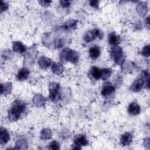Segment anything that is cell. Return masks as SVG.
<instances>
[{
    "instance_id": "obj_22",
    "label": "cell",
    "mask_w": 150,
    "mask_h": 150,
    "mask_svg": "<svg viewBox=\"0 0 150 150\" xmlns=\"http://www.w3.org/2000/svg\"><path fill=\"white\" fill-rule=\"evenodd\" d=\"M90 5H91L92 6L96 8L97 6V5H98V1H90Z\"/></svg>"
},
{
    "instance_id": "obj_3",
    "label": "cell",
    "mask_w": 150,
    "mask_h": 150,
    "mask_svg": "<svg viewBox=\"0 0 150 150\" xmlns=\"http://www.w3.org/2000/svg\"><path fill=\"white\" fill-rule=\"evenodd\" d=\"M112 56L115 60V61L118 63L121 64L122 61L124 60L123 59V55H122V49L119 46H115V47L112 48V50L111 52Z\"/></svg>"
},
{
    "instance_id": "obj_16",
    "label": "cell",
    "mask_w": 150,
    "mask_h": 150,
    "mask_svg": "<svg viewBox=\"0 0 150 150\" xmlns=\"http://www.w3.org/2000/svg\"><path fill=\"white\" fill-rule=\"evenodd\" d=\"M13 49L17 52H23L25 50V46L21 42H15L13 43Z\"/></svg>"
},
{
    "instance_id": "obj_15",
    "label": "cell",
    "mask_w": 150,
    "mask_h": 150,
    "mask_svg": "<svg viewBox=\"0 0 150 150\" xmlns=\"http://www.w3.org/2000/svg\"><path fill=\"white\" fill-rule=\"evenodd\" d=\"M120 41V38L118 36H117L115 33H111L109 35L108 37V42L110 45H114L117 44Z\"/></svg>"
},
{
    "instance_id": "obj_12",
    "label": "cell",
    "mask_w": 150,
    "mask_h": 150,
    "mask_svg": "<svg viewBox=\"0 0 150 150\" xmlns=\"http://www.w3.org/2000/svg\"><path fill=\"white\" fill-rule=\"evenodd\" d=\"M91 74L94 79L98 80L102 77V70L96 67H93L91 70Z\"/></svg>"
},
{
    "instance_id": "obj_20",
    "label": "cell",
    "mask_w": 150,
    "mask_h": 150,
    "mask_svg": "<svg viewBox=\"0 0 150 150\" xmlns=\"http://www.w3.org/2000/svg\"><path fill=\"white\" fill-rule=\"evenodd\" d=\"M50 149H59V144L58 143L54 141H53L50 144Z\"/></svg>"
},
{
    "instance_id": "obj_9",
    "label": "cell",
    "mask_w": 150,
    "mask_h": 150,
    "mask_svg": "<svg viewBox=\"0 0 150 150\" xmlns=\"http://www.w3.org/2000/svg\"><path fill=\"white\" fill-rule=\"evenodd\" d=\"M144 84V81L142 79H138L132 84L131 86V89L135 92L138 91L142 88Z\"/></svg>"
},
{
    "instance_id": "obj_17",
    "label": "cell",
    "mask_w": 150,
    "mask_h": 150,
    "mask_svg": "<svg viewBox=\"0 0 150 150\" xmlns=\"http://www.w3.org/2000/svg\"><path fill=\"white\" fill-rule=\"evenodd\" d=\"M111 73V70L109 69H105L102 70V77L103 79H106L110 76Z\"/></svg>"
},
{
    "instance_id": "obj_2",
    "label": "cell",
    "mask_w": 150,
    "mask_h": 150,
    "mask_svg": "<svg viewBox=\"0 0 150 150\" xmlns=\"http://www.w3.org/2000/svg\"><path fill=\"white\" fill-rule=\"evenodd\" d=\"M61 57L73 63H76L79 60V55L74 51L70 49H64L62 51Z\"/></svg>"
},
{
    "instance_id": "obj_1",
    "label": "cell",
    "mask_w": 150,
    "mask_h": 150,
    "mask_svg": "<svg viewBox=\"0 0 150 150\" xmlns=\"http://www.w3.org/2000/svg\"><path fill=\"white\" fill-rule=\"evenodd\" d=\"M25 109V104L23 102L19 101L14 105L9 112V118L12 120H17L20 117L21 114L24 111Z\"/></svg>"
},
{
    "instance_id": "obj_7",
    "label": "cell",
    "mask_w": 150,
    "mask_h": 150,
    "mask_svg": "<svg viewBox=\"0 0 150 150\" xmlns=\"http://www.w3.org/2000/svg\"><path fill=\"white\" fill-rule=\"evenodd\" d=\"M128 112L132 115H135L140 112L141 108L139 105L136 103H131L128 106Z\"/></svg>"
},
{
    "instance_id": "obj_4",
    "label": "cell",
    "mask_w": 150,
    "mask_h": 150,
    "mask_svg": "<svg viewBox=\"0 0 150 150\" xmlns=\"http://www.w3.org/2000/svg\"><path fill=\"white\" fill-rule=\"evenodd\" d=\"M59 85L57 84H52L50 87V95L49 97L53 101H57L59 98Z\"/></svg>"
},
{
    "instance_id": "obj_10",
    "label": "cell",
    "mask_w": 150,
    "mask_h": 150,
    "mask_svg": "<svg viewBox=\"0 0 150 150\" xmlns=\"http://www.w3.org/2000/svg\"><path fill=\"white\" fill-rule=\"evenodd\" d=\"M100 54V49L97 46H92L89 50V55L90 57L92 59L97 58Z\"/></svg>"
},
{
    "instance_id": "obj_8",
    "label": "cell",
    "mask_w": 150,
    "mask_h": 150,
    "mask_svg": "<svg viewBox=\"0 0 150 150\" xmlns=\"http://www.w3.org/2000/svg\"><path fill=\"white\" fill-rule=\"evenodd\" d=\"M115 88L114 86L111 85V84L107 83L104 84V85L103 87L102 90H101V94L103 96H106L108 95L111 94L114 91Z\"/></svg>"
},
{
    "instance_id": "obj_6",
    "label": "cell",
    "mask_w": 150,
    "mask_h": 150,
    "mask_svg": "<svg viewBox=\"0 0 150 150\" xmlns=\"http://www.w3.org/2000/svg\"><path fill=\"white\" fill-rule=\"evenodd\" d=\"M74 143L76 146H78L79 148H80V146L86 145L88 144V142L84 135H80L76 137L74 140Z\"/></svg>"
},
{
    "instance_id": "obj_18",
    "label": "cell",
    "mask_w": 150,
    "mask_h": 150,
    "mask_svg": "<svg viewBox=\"0 0 150 150\" xmlns=\"http://www.w3.org/2000/svg\"><path fill=\"white\" fill-rule=\"evenodd\" d=\"M62 66V65H61ZM60 65H59V64H53V67H52V70L53 71L56 73H59V71L60 72V70H62V67H61Z\"/></svg>"
},
{
    "instance_id": "obj_19",
    "label": "cell",
    "mask_w": 150,
    "mask_h": 150,
    "mask_svg": "<svg viewBox=\"0 0 150 150\" xmlns=\"http://www.w3.org/2000/svg\"><path fill=\"white\" fill-rule=\"evenodd\" d=\"M142 54H144L145 56H149V46H146L144 47L142 51Z\"/></svg>"
},
{
    "instance_id": "obj_21",
    "label": "cell",
    "mask_w": 150,
    "mask_h": 150,
    "mask_svg": "<svg viewBox=\"0 0 150 150\" xmlns=\"http://www.w3.org/2000/svg\"><path fill=\"white\" fill-rule=\"evenodd\" d=\"M60 4L63 7H66V6H67L70 5V2L69 1H60Z\"/></svg>"
},
{
    "instance_id": "obj_14",
    "label": "cell",
    "mask_w": 150,
    "mask_h": 150,
    "mask_svg": "<svg viewBox=\"0 0 150 150\" xmlns=\"http://www.w3.org/2000/svg\"><path fill=\"white\" fill-rule=\"evenodd\" d=\"M9 139V135L7 131L4 129L1 128V143H6L8 141Z\"/></svg>"
},
{
    "instance_id": "obj_5",
    "label": "cell",
    "mask_w": 150,
    "mask_h": 150,
    "mask_svg": "<svg viewBox=\"0 0 150 150\" xmlns=\"http://www.w3.org/2000/svg\"><path fill=\"white\" fill-rule=\"evenodd\" d=\"M102 34L101 33H100V30L97 29H95L92 31H90L88 33H86L85 37H84V40L88 42H90L93 40H94V39H96V37H100V38H101L102 37Z\"/></svg>"
},
{
    "instance_id": "obj_11",
    "label": "cell",
    "mask_w": 150,
    "mask_h": 150,
    "mask_svg": "<svg viewBox=\"0 0 150 150\" xmlns=\"http://www.w3.org/2000/svg\"><path fill=\"white\" fill-rule=\"evenodd\" d=\"M132 140V135L130 133H125L122 135L121 138V142L124 146L128 145Z\"/></svg>"
},
{
    "instance_id": "obj_13",
    "label": "cell",
    "mask_w": 150,
    "mask_h": 150,
    "mask_svg": "<svg viewBox=\"0 0 150 150\" xmlns=\"http://www.w3.org/2000/svg\"><path fill=\"white\" fill-rule=\"evenodd\" d=\"M29 71L28 70L23 68L21 70H19V71L18 72L17 77L18 80H23L26 79H27V77H28Z\"/></svg>"
}]
</instances>
